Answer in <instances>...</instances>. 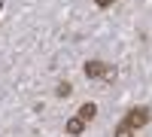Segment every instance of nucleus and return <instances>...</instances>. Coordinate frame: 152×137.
<instances>
[{
  "label": "nucleus",
  "mask_w": 152,
  "mask_h": 137,
  "mask_svg": "<svg viewBox=\"0 0 152 137\" xmlns=\"http://www.w3.org/2000/svg\"><path fill=\"white\" fill-rule=\"evenodd\" d=\"M70 92H73V85H70V82H61L58 89H55V95H58V97H67Z\"/></svg>",
  "instance_id": "obj_5"
},
{
  "label": "nucleus",
  "mask_w": 152,
  "mask_h": 137,
  "mask_svg": "<svg viewBox=\"0 0 152 137\" xmlns=\"http://www.w3.org/2000/svg\"><path fill=\"white\" fill-rule=\"evenodd\" d=\"M94 116H97V104H82V107H79V119L85 122V125H88Z\"/></svg>",
  "instance_id": "obj_4"
},
{
  "label": "nucleus",
  "mask_w": 152,
  "mask_h": 137,
  "mask_svg": "<svg viewBox=\"0 0 152 137\" xmlns=\"http://www.w3.org/2000/svg\"><path fill=\"white\" fill-rule=\"evenodd\" d=\"M116 0H94V6H100V9H107V6H113Z\"/></svg>",
  "instance_id": "obj_7"
},
{
  "label": "nucleus",
  "mask_w": 152,
  "mask_h": 137,
  "mask_svg": "<svg viewBox=\"0 0 152 137\" xmlns=\"http://www.w3.org/2000/svg\"><path fill=\"white\" fill-rule=\"evenodd\" d=\"M85 76H88V79L110 76V64H104V61H88V64H85Z\"/></svg>",
  "instance_id": "obj_2"
},
{
  "label": "nucleus",
  "mask_w": 152,
  "mask_h": 137,
  "mask_svg": "<svg viewBox=\"0 0 152 137\" xmlns=\"http://www.w3.org/2000/svg\"><path fill=\"white\" fill-rule=\"evenodd\" d=\"M116 137H134V131H131V128H128V125L122 122V125L116 128Z\"/></svg>",
  "instance_id": "obj_6"
},
{
  "label": "nucleus",
  "mask_w": 152,
  "mask_h": 137,
  "mask_svg": "<svg viewBox=\"0 0 152 137\" xmlns=\"http://www.w3.org/2000/svg\"><path fill=\"white\" fill-rule=\"evenodd\" d=\"M64 131H67L70 137H79V134L85 131V122H82L79 116H73V119H67V125H64Z\"/></svg>",
  "instance_id": "obj_3"
},
{
  "label": "nucleus",
  "mask_w": 152,
  "mask_h": 137,
  "mask_svg": "<svg viewBox=\"0 0 152 137\" xmlns=\"http://www.w3.org/2000/svg\"><path fill=\"white\" fill-rule=\"evenodd\" d=\"M149 122V107H134L128 116H125V125H128L131 131H137V128H143Z\"/></svg>",
  "instance_id": "obj_1"
}]
</instances>
